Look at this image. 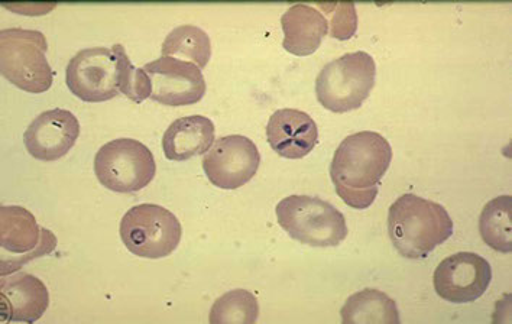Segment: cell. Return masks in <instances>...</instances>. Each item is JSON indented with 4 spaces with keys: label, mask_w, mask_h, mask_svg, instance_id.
<instances>
[{
    "label": "cell",
    "mask_w": 512,
    "mask_h": 324,
    "mask_svg": "<svg viewBox=\"0 0 512 324\" xmlns=\"http://www.w3.org/2000/svg\"><path fill=\"white\" fill-rule=\"evenodd\" d=\"M157 173L154 155L142 142L131 138L113 139L97 151L95 174L106 189L135 193L145 189Z\"/></svg>",
    "instance_id": "obj_7"
},
{
    "label": "cell",
    "mask_w": 512,
    "mask_h": 324,
    "mask_svg": "<svg viewBox=\"0 0 512 324\" xmlns=\"http://www.w3.org/2000/svg\"><path fill=\"white\" fill-rule=\"evenodd\" d=\"M42 228L29 210L21 206L0 209V243L12 254H29L40 246Z\"/></svg>",
    "instance_id": "obj_17"
},
{
    "label": "cell",
    "mask_w": 512,
    "mask_h": 324,
    "mask_svg": "<svg viewBox=\"0 0 512 324\" xmlns=\"http://www.w3.org/2000/svg\"><path fill=\"white\" fill-rule=\"evenodd\" d=\"M55 246H57V238H55L54 233L51 230L42 228V241L34 252H29V254H24L16 259H2V275L12 274V272L18 271L22 265L27 264L32 259L51 254Z\"/></svg>",
    "instance_id": "obj_24"
},
{
    "label": "cell",
    "mask_w": 512,
    "mask_h": 324,
    "mask_svg": "<svg viewBox=\"0 0 512 324\" xmlns=\"http://www.w3.org/2000/svg\"><path fill=\"white\" fill-rule=\"evenodd\" d=\"M281 25L284 31V50L298 57L316 53L329 32L326 16L313 6L303 3L291 6L281 18Z\"/></svg>",
    "instance_id": "obj_16"
},
{
    "label": "cell",
    "mask_w": 512,
    "mask_h": 324,
    "mask_svg": "<svg viewBox=\"0 0 512 324\" xmlns=\"http://www.w3.org/2000/svg\"><path fill=\"white\" fill-rule=\"evenodd\" d=\"M67 87L83 102H108L119 95L118 58L112 48H86L71 58Z\"/></svg>",
    "instance_id": "obj_8"
},
{
    "label": "cell",
    "mask_w": 512,
    "mask_h": 324,
    "mask_svg": "<svg viewBox=\"0 0 512 324\" xmlns=\"http://www.w3.org/2000/svg\"><path fill=\"white\" fill-rule=\"evenodd\" d=\"M320 8L326 9V14L330 15V37L336 40H351L358 29V14H356L355 3H333V5H324L320 3Z\"/></svg>",
    "instance_id": "obj_23"
},
{
    "label": "cell",
    "mask_w": 512,
    "mask_h": 324,
    "mask_svg": "<svg viewBox=\"0 0 512 324\" xmlns=\"http://www.w3.org/2000/svg\"><path fill=\"white\" fill-rule=\"evenodd\" d=\"M512 197L499 196L491 200L479 217V230L486 245L502 254L512 251Z\"/></svg>",
    "instance_id": "obj_19"
},
{
    "label": "cell",
    "mask_w": 512,
    "mask_h": 324,
    "mask_svg": "<svg viewBox=\"0 0 512 324\" xmlns=\"http://www.w3.org/2000/svg\"><path fill=\"white\" fill-rule=\"evenodd\" d=\"M118 58L119 92L131 99L132 102L141 103L152 95L151 79L144 68H136L126 54L125 47L115 44L112 47Z\"/></svg>",
    "instance_id": "obj_22"
},
{
    "label": "cell",
    "mask_w": 512,
    "mask_h": 324,
    "mask_svg": "<svg viewBox=\"0 0 512 324\" xmlns=\"http://www.w3.org/2000/svg\"><path fill=\"white\" fill-rule=\"evenodd\" d=\"M259 304L254 294L249 291H229L217 298L210 310L209 320L212 324H252L258 320Z\"/></svg>",
    "instance_id": "obj_21"
},
{
    "label": "cell",
    "mask_w": 512,
    "mask_h": 324,
    "mask_svg": "<svg viewBox=\"0 0 512 324\" xmlns=\"http://www.w3.org/2000/svg\"><path fill=\"white\" fill-rule=\"evenodd\" d=\"M388 233L404 258L421 259L453 235V220L442 204L404 194L391 204Z\"/></svg>",
    "instance_id": "obj_2"
},
{
    "label": "cell",
    "mask_w": 512,
    "mask_h": 324,
    "mask_svg": "<svg viewBox=\"0 0 512 324\" xmlns=\"http://www.w3.org/2000/svg\"><path fill=\"white\" fill-rule=\"evenodd\" d=\"M152 84L151 99L165 106L196 105L206 95L202 68L190 61L161 57L145 64Z\"/></svg>",
    "instance_id": "obj_11"
},
{
    "label": "cell",
    "mask_w": 512,
    "mask_h": 324,
    "mask_svg": "<svg viewBox=\"0 0 512 324\" xmlns=\"http://www.w3.org/2000/svg\"><path fill=\"white\" fill-rule=\"evenodd\" d=\"M377 79V64L372 55L356 51L342 55L320 71L316 95L330 112L346 113L364 105Z\"/></svg>",
    "instance_id": "obj_4"
},
{
    "label": "cell",
    "mask_w": 512,
    "mask_h": 324,
    "mask_svg": "<svg viewBox=\"0 0 512 324\" xmlns=\"http://www.w3.org/2000/svg\"><path fill=\"white\" fill-rule=\"evenodd\" d=\"M281 228L304 245L332 248L348 236L345 216L333 204L319 197L288 196L277 204Z\"/></svg>",
    "instance_id": "obj_5"
},
{
    "label": "cell",
    "mask_w": 512,
    "mask_h": 324,
    "mask_svg": "<svg viewBox=\"0 0 512 324\" xmlns=\"http://www.w3.org/2000/svg\"><path fill=\"white\" fill-rule=\"evenodd\" d=\"M79 135L80 123L74 113L67 109H51L29 123L24 141L32 157L54 162L71 151Z\"/></svg>",
    "instance_id": "obj_12"
},
{
    "label": "cell",
    "mask_w": 512,
    "mask_h": 324,
    "mask_svg": "<svg viewBox=\"0 0 512 324\" xmlns=\"http://www.w3.org/2000/svg\"><path fill=\"white\" fill-rule=\"evenodd\" d=\"M183 235L180 220L158 204L132 207L121 222V238L131 254L139 258L160 259L173 254Z\"/></svg>",
    "instance_id": "obj_6"
},
{
    "label": "cell",
    "mask_w": 512,
    "mask_h": 324,
    "mask_svg": "<svg viewBox=\"0 0 512 324\" xmlns=\"http://www.w3.org/2000/svg\"><path fill=\"white\" fill-rule=\"evenodd\" d=\"M391 161L390 142L378 132L349 135L337 148L330 164L336 193L352 209H368L377 199Z\"/></svg>",
    "instance_id": "obj_1"
},
{
    "label": "cell",
    "mask_w": 512,
    "mask_h": 324,
    "mask_svg": "<svg viewBox=\"0 0 512 324\" xmlns=\"http://www.w3.org/2000/svg\"><path fill=\"white\" fill-rule=\"evenodd\" d=\"M215 123L206 116L193 115L177 119L162 138V149L170 161L183 162L206 154L215 142Z\"/></svg>",
    "instance_id": "obj_15"
},
{
    "label": "cell",
    "mask_w": 512,
    "mask_h": 324,
    "mask_svg": "<svg viewBox=\"0 0 512 324\" xmlns=\"http://www.w3.org/2000/svg\"><path fill=\"white\" fill-rule=\"evenodd\" d=\"M50 306L48 288L40 278L27 272L2 275L0 313L5 323H35Z\"/></svg>",
    "instance_id": "obj_13"
},
{
    "label": "cell",
    "mask_w": 512,
    "mask_h": 324,
    "mask_svg": "<svg viewBox=\"0 0 512 324\" xmlns=\"http://www.w3.org/2000/svg\"><path fill=\"white\" fill-rule=\"evenodd\" d=\"M345 324H400L397 303L382 291L366 288L353 294L340 310Z\"/></svg>",
    "instance_id": "obj_18"
},
{
    "label": "cell",
    "mask_w": 512,
    "mask_h": 324,
    "mask_svg": "<svg viewBox=\"0 0 512 324\" xmlns=\"http://www.w3.org/2000/svg\"><path fill=\"white\" fill-rule=\"evenodd\" d=\"M161 53L162 57L193 61V64L203 70L212 58V42L202 28L181 25L167 35L162 44Z\"/></svg>",
    "instance_id": "obj_20"
},
{
    "label": "cell",
    "mask_w": 512,
    "mask_h": 324,
    "mask_svg": "<svg viewBox=\"0 0 512 324\" xmlns=\"http://www.w3.org/2000/svg\"><path fill=\"white\" fill-rule=\"evenodd\" d=\"M491 281V265L473 252H458L443 259L433 275L434 290L439 297L455 304L478 300Z\"/></svg>",
    "instance_id": "obj_10"
},
{
    "label": "cell",
    "mask_w": 512,
    "mask_h": 324,
    "mask_svg": "<svg viewBox=\"0 0 512 324\" xmlns=\"http://www.w3.org/2000/svg\"><path fill=\"white\" fill-rule=\"evenodd\" d=\"M261 154L252 139L229 135L217 139L203 158V170L213 186L236 190L255 177Z\"/></svg>",
    "instance_id": "obj_9"
},
{
    "label": "cell",
    "mask_w": 512,
    "mask_h": 324,
    "mask_svg": "<svg viewBox=\"0 0 512 324\" xmlns=\"http://www.w3.org/2000/svg\"><path fill=\"white\" fill-rule=\"evenodd\" d=\"M48 42L41 31L9 28L0 32V71L18 89L40 95L51 89L53 68L47 60Z\"/></svg>",
    "instance_id": "obj_3"
},
{
    "label": "cell",
    "mask_w": 512,
    "mask_h": 324,
    "mask_svg": "<svg viewBox=\"0 0 512 324\" xmlns=\"http://www.w3.org/2000/svg\"><path fill=\"white\" fill-rule=\"evenodd\" d=\"M267 138L280 157L301 160L316 147L319 128L303 110L280 109L268 121Z\"/></svg>",
    "instance_id": "obj_14"
}]
</instances>
